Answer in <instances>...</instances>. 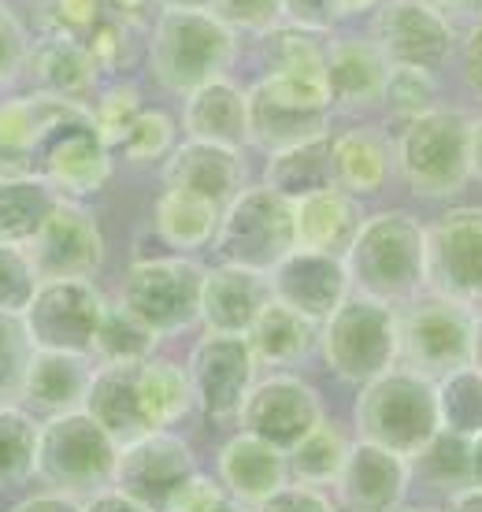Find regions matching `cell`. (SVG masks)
I'll return each instance as SVG.
<instances>
[{
    "instance_id": "2",
    "label": "cell",
    "mask_w": 482,
    "mask_h": 512,
    "mask_svg": "<svg viewBox=\"0 0 482 512\" xmlns=\"http://www.w3.org/2000/svg\"><path fill=\"white\" fill-rule=\"evenodd\" d=\"M241 56V38L212 12H167L160 8L145 38V60L156 86L190 97L204 82L227 78Z\"/></svg>"
},
{
    "instance_id": "47",
    "label": "cell",
    "mask_w": 482,
    "mask_h": 512,
    "mask_svg": "<svg viewBox=\"0 0 482 512\" xmlns=\"http://www.w3.org/2000/svg\"><path fill=\"white\" fill-rule=\"evenodd\" d=\"M208 12L238 38H267L279 26H286L282 0H212Z\"/></svg>"
},
{
    "instance_id": "37",
    "label": "cell",
    "mask_w": 482,
    "mask_h": 512,
    "mask_svg": "<svg viewBox=\"0 0 482 512\" xmlns=\"http://www.w3.org/2000/svg\"><path fill=\"white\" fill-rule=\"evenodd\" d=\"M438 423L445 435L475 438L482 431V364H468L434 383Z\"/></svg>"
},
{
    "instance_id": "6",
    "label": "cell",
    "mask_w": 482,
    "mask_h": 512,
    "mask_svg": "<svg viewBox=\"0 0 482 512\" xmlns=\"http://www.w3.org/2000/svg\"><path fill=\"white\" fill-rule=\"evenodd\" d=\"M471 119L460 108H434L427 116L397 123L394 171L419 197H453L471 182Z\"/></svg>"
},
{
    "instance_id": "57",
    "label": "cell",
    "mask_w": 482,
    "mask_h": 512,
    "mask_svg": "<svg viewBox=\"0 0 482 512\" xmlns=\"http://www.w3.org/2000/svg\"><path fill=\"white\" fill-rule=\"evenodd\" d=\"M427 4H434L442 15H449L453 23L457 19H475V15L482 12V0H427Z\"/></svg>"
},
{
    "instance_id": "3",
    "label": "cell",
    "mask_w": 482,
    "mask_h": 512,
    "mask_svg": "<svg viewBox=\"0 0 482 512\" xmlns=\"http://www.w3.org/2000/svg\"><path fill=\"white\" fill-rule=\"evenodd\" d=\"M482 316L475 305L442 294H419L397 305V360L401 368L442 379L479 360Z\"/></svg>"
},
{
    "instance_id": "60",
    "label": "cell",
    "mask_w": 482,
    "mask_h": 512,
    "mask_svg": "<svg viewBox=\"0 0 482 512\" xmlns=\"http://www.w3.org/2000/svg\"><path fill=\"white\" fill-rule=\"evenodd\" d=\"M445 512H482V487L457 490V494L449 498V505H445Z\"/></svg>"
},
{
    "instance_id": "41",
    "label": "cell",
    "mask_w": 482,
    "mask_h": 512,
    "mask_svg": "<svg viewBox=\"0 0 482 512\" xmlns=\"http://www.w3.org/2000/svg\"><path fill=\"white\" fill-rule=\"evenodd\" d=\"M38 427L34 412L23 405H0V487H15L34 475Z\"/></svg>"
},
{
    "instance_id": "48",
    "label": "cell",
    "mask_w": 482,
    "mask_h": 512,
    "mask_svg": "<svg viewBox=\"0 0 482 512\" xmlns=\"http://www.w3.org/2000/svg\"><path fill=\"white\" fill-rule=\"evenodd\" d=\"M108 12V0H41L38 34H67L86 41Z\"/></svg>"
},
{
    "instance_id": "58",
    "label": "cell",
    "mask_w": 482,
    "mask_h": 512,
    "mask_svg": "<svg viewBox=\"0 0 482 512\" xmlns=\"http://www.w3.org/2000/svg\"><path fill=\"white\" fill-rule=\"evenodd\" d=\"M464 464H468V487H482V431L475 438H468Z\"/></svg>"
},
{
    "instance_id": "61",
    "label": "cell",
    "mask_w": 482,
    "mask_h": 512,
    "mask_svg": "<svg viewBox=\"0 0 482 512\" xmlns=\"http://www.w3.org/2000/svg\"><path fill=\"white\" fill-rule=\"evenodd\" d=\"M212 0H156V8H167V12H208Z\"/></svg>"
},
{
    "instance_id": "64",
    "label": "cell",
    "mask_w": 482,
    "mask_h": 512,
    "mask_svg": "<svg viewBox=\"0 0 482 512\" xmlns=\"http://www.w3.org/2000/svg\"><path fill=\"white\" fill-rule=\"evenodd\" d=\"M397 512H434V509H397Z\"/></svg>"
},
{
    "instance_id": "12",
    "label": "cell",
    "mask_w": 482,
    "mask_h": 512,
    "mask_svg": "<svg viewBox=\"0 0 482 512\" xmlns=\"http://www.w3.org/2000/svg\"><path fill=\"white\" fill-rule=\"evenodd\" d=\"M368 38L390 64L438 71L460 49L457 23L427 0H382L368 19Z\"/></svg>"
},
{
    "instance_id": "39",
    "label": "cell",
    "mask_w": 482,
    "mask_h": 512,
    "mask_svg": "<svg viewBox=\"0 0 482 512\" xmlns=\"http://www.w3.org/2000/svg\"><path fill=\"white\" fill-rule=\"evenodd\" d=\"M345 453H349V438H345L330 420H323L301 446H293L290 453H286V468H290L293 479H297L301 487L323 490L338 483Z\"/></svg>"
},
{
    "instance_id": "55",
    "label": "cell",
    "mask_w": 482,
    "mask_h": 512,
    "mask_svg": "<svg viewBox=\"0 0 482 512\" xmlns=\"http://www.w3.org/2000/svg\"><path fill=\"white\" fill-rule=\"evenodd\" d=\"M8 512H82V501L71 498V494H60V490H41V494L15 501Z\"/></svg>"
},
{
    "instance_id": "52",
    "label": "cell",
    "mask_w": 482,
    "mask_h": 512,
    "mask_svg": "<svg viewBox=\"0 0 482 512\" xmlns=\"http://www.w3.org/2000/svg\"><path fill=\"white\" fill-rule=\"evenodd\" d=\"M253 512H334V501L316 487L301 483H282L271 498H264Z\"/></svg>"
},
{
    "instance_id": "31",
    "label": "cell",
    "mask_w": 482,
    "mask_h": 512,
    "mask_svg": "<svg viewBox=\"0 0 482 512\" xmlns=\"http://www.w3.org/2000/svg\"><path fill=\"white\" fill-rule=\"evenodd\" d=\"M219 479L223 490L241 505H260L286 483V453L264 446L249 435H234L219 449Z\"/></svg>"
},
{
    "instance_id": "13",
    "label": "cell",
    "mask_w": 482,
    "mask_h": 512,
    "mask_svg": "<svg viewBox=\"0 0 482 512\" xmlns=\"http://www.w3.org/2000/svg\"><path fill=\"white\" fill-rule=\"evenodd\" d=\"M238 420H241V435L256 438V442L279 449V453H290L327 416H323L319 394L305 379L279 372L256 379L249 397H245V405H241Z\"/></svg>"
},
{
    "instance_id": "63",
    "label": "cell",
    "mask_w": 482,
    "mask_h": 512,
    "mask_svg": "<svg viewBox=\"0 0 482 512\" xmlns=\"http://www.w3.org/2000/svg\"><path fill=\"white\" fill-rule=\"evenodd\" d=\"M212 512H249V509H245V505H241V501H234V498H223V501H219V505H216V509H212Z\"/></svg>"
},
{
    "instance_id": "27",
    "label": "cell",
    "mask_w": 482,
    "mask_h": 512,
    "mask_svg": "<svg viewBox=\"0 0 482 512\" xmlns=\"http://www.w3.org/2000/svg\"><path fill=\"white\" fill-rule=\"evenodd\" d=\"M364 223L360 201L338 186H323L293 201V245L312 253L345 256Z\"/></svg>"
},
{
    "instance_id": "51",
    "label": "cell",
    "mask_w": 482,
    "mask_h": 512,
    "mask_svg": "<svg viewBox=\"0 0 482 512\" xmlns=\"http://www.w3.org/2000/svg\"><path fill=\"white\" fill-rule=\"evenodd\" d=\"M282 12H286V26H297L319 38L334 34V26L345 19L338 0H282Z\"/></svg>"
},
{
    "instance_id": "17",
    "label": "cell",
    "mask_w": 482,
    "mask_h": 512,
    "mask_svg": "<svg viewBox=\"0 0 482 512\" xmlns=\"http://www.w3.org/2000/svg\"><path fill=\"white\" fill-rule=\"evenodd\" d=\"M193 475H197V464L190 446L171 431H156L130 446H119L112 487L141 501L149 512H167V505Z\"/></svg>"
},
{
    "instance_id": "24",
    "label": "cell",
    "mask_w": 482,
    "mask_h": 512,
    "mask_svg": "<svg viewBox=\"0 0 482 512\" xmlns=\"http://www.w3.org/2000/svg\"><path fill=\"white\" fill-rule=\"evenodd\" d=\"M141 364H93V379L82 401V412L101 423L119 446L156 435L141 401Z\"/></svg>"
},
{
    "instance_id": "56",
    "label": "cell",
    "mask_w": 482,
    "mask_h": 512,
    "mask_svg": "<svg viewBox=\"0 0 482 512\" xmlns=\"http://www.w3.org/2000/svg\"><path fill=\"white\" fill-rule=\"evenodd\" d=\"M82 512H149L141 501L127 498L123 490H115V487H104L97 490V494H89L86 501H82Z\"/></svg>"
},
{
    "instance_id": "62",
    "label": "cell",
    "mask_w": 482,
    "mask_h": 512,
    "mask_svg": "<svg viewBox=\"0 0 482 512\" xmlns=\"http://www.w3.org/2000/svg\"><path fill=\"white\" fill-rule=\"evenodd\" d=\"M338 4H342V15L349 19V15H371L382 0H338Z\"/></svg>"
},
{
    "instance_id": "16",
    "label": "cell",
    "mask_w": 482,
    "mask_h": 512,
    "mask_svg": "<svg viewBox=\"0 0 482 512\" xmlns=\"http://www.w3.org/2000/svg\"><path fill=\"white\" fill-rule=\"evenodd\" d=\"M26 256L41 282L49 279H97L104 268V234L86 201H67L52 208L41 231L26 242Z\"/></svg>"
},
{
    "instance_id": "9",
    "label": "cell",
    "mask_w": 482,
    "mask_h": 512,
    "mask_svg": "<svg viewBox=\"0 0 482 512\" xmlns=\"http://www.w3.org/2000/svg\"><path fill=\"white\" fill-rule=\"evenodd\" d=\"M319 349L342 383L368 386L397 364V308L349 294L319 323Z\"/></svg>"
},
{
    "instance_id": "49",
    "label": "cell",
    "mask_w": 482,
    "mask_h": 512,
    "mask_svg": "<svg viewBox=\"0 0 482 512\" xmlns=\"http://www.w3.org/2000/svg\"><path fill=\"white\" fill-rule=\"evenodd\" d=\"M38 282H41L38 271H34L23 245L0 242V312L23 316V308L30 305Z\"/></svg>"
},
{
    "instance_id": "25",
    "label": "cell",
    "mask_w": 482,
    "mask_h": 512,
    "mask_svg": "<svg viewBox=\"0 0 482 512\" xmlns=\"http://www.w3.org/2000/svg\"><path fill=\"white\" fill-rule=\"evenodd\" d=\"M271 301L264 271L238 268V264H216L204 271L201 290V323L212 334H249L256 316Z\"/></svg>"
},
{
    "instance_id": "19",
    "label": "cell",
    "mask_w": 482,
    "mask_h": 512,
    "mask_svg": "<svg viewBox=\"0 0 482 512\" xmlns=\"http://www.w3.org/2000/svg\"><path fill=\"white\" fill-rule=\"evenodd\" d=\"M78 116H86L82 104L56 101L38 90L4 97L0 101V179L38 175L41 145Z\"/></svg>"
},
{
    "instance_id": "29",
    "label": "cell",
    "mask_w": 482,
    "mask_h": 512,
    "mask_svg": "<svg viewBox=\"0 0 482 512\" xmlns=\"http://www.w3.org/2000/svg\"><path fill=\"white\" fill-rule=\"evenodd\" d=\"M89 379H93V357L34 349V357L26 364L19 401H23L26 412H45V416L75 412L86 401Z\"/></svg>"
},
{
    "instance_id": "5",
    "label": "cell",
    "mask_w": 482,
    "mask_h": 512,
    "mask_svg": "<svg viewBox=\"0 0 482 512\" xmlns=\"http://www.w3.org/2000/svg\"><path fill=\"white\" fill-rule=\"evenodd\" d=\"M356 431H360V442H371L412 461L442 431L434 379H423L401 364L371 379L356 401Z\"/></svg>"
},
{
    "instance_id": "46",
    "label": "cell",
    "mask_w": 482,
    "mask_h": 512,
    "mask_svg": "<svg viewBox=\"0 0 482 512\" xmlns=\"http://www.w3.org/2000/svg\"><path fill=\"white\" fill-rule=\"evenodd\" d=\"M30 357H34V342L23 320L0 312V405H19Z\"/></svg>"
},
{
    "instance_id": "32",
    "label": "cell",
    "mask_w": 482,
    "mask_h": 512,
    "mask_svg": "<svg viewBox=\"0 0 482 512\" xmlns=\"http://www.w3.org/2000/svg\"><path fill=\"white\" fill-rule=\"evenodd\" d=\"M245 342L253 349L256 364H271V368H290L319 346V323L305 320L301 312L279 305L275 297L264 305V312L256 316L249 327Z\"/></svg>"
},
{
    "instance_id": "33",
    "label": "cell",
    "mask_w": 482,
    "mask_h": 512,
    "mask_svg": "<svg viewBox=\"0 0 482 512\" xmlns=\"http://www.w3.org/2000/svg\"><path fill=\"white\" fill-rule=\"evenodd\" d=\"M219 216H223V208L208 205L193 193L164 190L153 205V231L167 245V253L186 256L216 242Z\"/></svg>"
},
{
    "instance_id": "45",
    "label": "cell",
    "mask_w": 482,
    "mask_h": 512,
    "mask_svg": "<svg viewBox=\"0 0 482 512\" xmlns=\"http://www.w3.org/2000/svg\"><path fill=\"white\" fill-rule=\"evenodd\" d=\"M464 449H468V438H453L438 431L434 442L427 449H419L416 457L408 461L412 472L423 475L427 487H442V490H464L468 487V464H464Z\"/></svg>"
},
{
    "instance_id": "40",
    "label": "cell",
    "mask_w": 482,
    "mask_h": 512,
    "mask_svg": "<svg viewBox=\"0 0 482 512\" xmlns=\"http://www.w3.org/2000/svg\"><path fill=\"white\" fill-rule=\"evenodd\" d=\"M145 38H149V26L134 23L115 8H108L97 30L86 38V49L97 60L101 75H123L145 56Z\"/></svg>"
},
{
    "instance_id": "26",
    "label": "cell",
    "mask_w": 482,
    "mask_h": 512,
    "mask_svg": "<svg viewBox=\"0 0 482 512\" xmlns=\"http://www.w3.org/2000/svg\"><path fill=\"white\" fill-rule=\"evenodd\" d=\"M323 75L330 108H371L382 101L390 60L371 38H327Z\"/></svg>"
},
{
    "instance_id": "4",
    "label": "cell",
    "mask_w": 482,
    "mask_h": 512,
    "mask_svg": "<svg viewBox=\"0 0 482 512\" xmlns=\"http://www.w3.org/2000/svg\"><path fill=\"white\" fill-rule=\"evenodd\" d=\"M249 145L279 153L330 134V90L323 67L264 71L249 86Z\"/></svg>"
},
{
    "instance_id": "20",
    "label": "cell",
    "mask_w": 482,
    "mask_h": 512,
    "mask_svg": "<svg viewBox=\"0 0 482 512\" xmlns=\"http://www.w3.org/2000/svg\"><path fill=\"white\" fill-rule=\"evenodd\" d=\"M267 286H271V297L279 305L301 312L312 323H323L345 297L353 294L342 256L312 253V249H297V245L267 271Z\"/></svg>"
},
{
    "instance_id": "23",
    "label": "cell",
    "mask_w": 482,
    "mask_h": 512,
    "mask_svg": "<svg viewBox=\"0 0 482 512\" xmlns=\"http://www.w3.org/2000/svg\"><path fill=\"white\" fill-rule=\"evenodd\" d=\"M26 78L38 93H49L56 101L82 104L93 101L101 90V67L89 56L86 41L67 34H34L30 56H26Z\"/></svg>"
},
{
    "instance_id": "53",
    "label": "cell",
    "mask_w": 482,
    "mask_h": 512,
    "mask_svg": "<svg viewBox=\"0 0 482 512\" xmlns=\"http://www.w3.org/2000/svg\"><path fill=\"white\" fill-rule=\"evenodd\" d=\"M223 498H227V490L219 487L216 479H208V475L197 472L186 487L178 490L175 501L167 505V512H212Z\"/></svg>"
},
{
    "instance_id": "42",
    "label": "cell",
    "mask_w": 482,
    "mask_h": 512,
    "mask_svg": "<svg viewBox=\"0 0 482 512\" xmlns=\"http://www.w3.org/2000/svg\"><path fill=\"white\" fill-rule=\"evenodd\" d=\"M379 104L397 119V123L427 116V112H434V108H442V86H438V75L427 71V67L390 64V75H386Z\"/></svg>"
},
{
    "instance_id": "50",
    "label": "cell",
    "mask_w": 482,
    "mask_h": 512,
    "mask_svg": "<svg viewBox=\"0 0 482 512\" xmlns=\"http://www.w3.org/2000/svg\"><path fill=\"white\" fill-rule=\"evenodd\" d=\"M30 30L19 15L0 0V90L15 86L26 75V56H30Z\"/></svg>"
},
{
    "instance_id": "1",
    "label": "cell",
    "mask_w": 482,
    "mask_h": 512,
    "mask_svg": "<svg viewBox=\"0 0 482 512\" xmlns=\"http://www.w3.org/2000/svg\"><path fill=\"white\" fill-rule=\"evenodd\" d=\"M342 264L353 294L405 305L427 290V223L405 208L364 216Z\"/></svg>"
},
{
    "instance_id": "30",
    "label": "cell",
    "mask_w": 482,
    "mask_h": 512,
    "mask_svg": "<svg viewBox=\"0 0 482 512\" xmlns=\"http://www.w3.org/2000/svg\"><path fill=\"white\" fill-rule=\"evenodd\" d=\"M394 171V141L379 127H349L330 134V182L349 197L382 190Z\"/></svg>"
},
{
    "instance_id": "10",
    "label": "cell",
    "mask_w": 482,
    "mask_h": 512,
    "mask_svg": "<svg viewBox=\"0 0 482 512\" xmlns=\"http://www.w3.org/2000/svg\"><path fill=\"white\" fill-rule=\"evenodd\" d=\"M212 249L223 264L271 271L293 249V201L264 182L245 190L223 208Z\"/></svg>"
},
{
    "instance_id": "8",
    "label": "cell",
    "mask_w": 482,
    "mask_h": 512,
    "mask_svg": "<svg viewBox=\"0 0 482 512\" xmlns=\"http://www.w3.org/2000/svg\"><path fill=\"white\" fill-rule=\"evenodd\" d=\"M115 461H119V442H115L89 412H60L45 416L38 427V457L34 475L49 490L60 494H97L112 487Z\"/></svg>"
},
{
    "instance_id": "35",
    "label": "cell",
    "mask_w": 482,
    "mask_h": 512,
    "mask_svg": "<svg viewBox=\"0 0 482 512\" xmlns=\"http://www.w3.org/2000/svg\"><path fill=\"white\" fill-rule=\"evenodd\" d=\"M264 186L279 190L290 201H297V197H305L312 190H323V186H334L330 182V134L305 141V145L279 149V153H267Z\"/></svg>"
},
{
    "instance_id": "43",
    "label": "cell",
    "mask_w": 482,
    "mask_h": 512,
    "mask_svg": "<svg viewBox=\"0 0 482 512\" xmlns=\"http://www.w3.org/2000/svg\"><path fill=\"white\" fill-rule=\"evenodd\" d=\"M86 112H89V127L97 130V134L115 149L119 141L127 138V130L134 127V119L145 112V97H141V90L134 82L115 78L112 86L97 90L93 104H86Z\"/></svg>"
},
{
    "instance_id": "59",
    "label": "cell",
    "mask_w": 482,
    "mask_h": 512,
    "mask_svg": "<svg viewBox=\"0 0 482 512\" xmlns=\"http://www.w3.org/2000/svg\"><path fill=\"white\" fill-rule=\"evenodd\" d=\"M468 156H471V179L482 182V116L471 119L468 130Z\"/></svg>"
},
{
    "instance_id": "22",
    "label": "cell",
    "mask_w": 482,
    "mask_h": 512,
    "mask_svg": "<svg viewBox=\"0 0 482 512\" xmlns=\"http://www.w3.org/2000/svg\"><path fill=\"white\" fill-rule=\"evenodd\" d=\"M408 468L405 457H397L390 449H379L371 442H349L342 475H338V501L349 512H397L405 501Z\"/></svg>"
},
{
    "instance_id": "54",
    "label": "cell",
    "mask_w": 482,
    "mask_h": 512,
    "mask_svg": "<svg viewBox=\"0 0 482 512\" xmlns=\"http://www.w3.org/2000/svg\"><path fill=\"white\" fill-rule=\"evenodd\" d=\"M460 71H464V82L468 90L482 101V12L471 19L468 34H460Z\"/></svg>"
},
{
    "instance_id": "14",
    "label": "cell",
    "mask_w": 482,
    "mask_h": 512,
    "mask_svg": "<svg viewBox=\"0 0 482 512\" xmlns=\"http://www.w3.org/2000/svg\"><path fill=\"white\" fill-rule=\"evenodd\" d=\"M427 290L482 301V205H457L427 223Z\"/></svg>"
},
{
    "instance_id": "38",
    "label": "cell",
    "mask_w": 482,
    "mask_h": 512,
    "mask_svg": "<svg viewBox=\"0 0 482 512\" xmlns=\"http://www.w3.org/2000/svg\"><path fill=\"white\" fill-rule=\"evenodd\" d=\"M156 346L160 338L145 323L134 320L127 308L115 301L104 305V316L93 334V357L101 364H141L156 357Z\"/></svg>"
},
{
    "instance_id": "34",
    "label": "cell",
    "mask_w": 482,
    "mask_h": 512,
    "mask_svg": "<svg viewBox=\"0 0 482 512\" xmlns=\"http://www.w3.org/2000/svg\"><path fill=\"white\" fill-rule=\"evenodd\" d=\"M60 205V193L41 175H12L0 179V242L23 245L41 231V223Z\"/></svg>"
},
{
    "instance_id": "11",
    "label": "cell",
    "mask_w": 482,
    "mask_h": 512,
    "mask_svg": "<svg viewBox=\"0 0 482 512\" xmlns=\"http://www.w3.org/2000/svg\"><path fill=\"white\" fill-rule=\"evenodd\" d=\"M104 294L93 279H49L23 308V327L34 349L93 357V334L104 316Z\"/></svg>"
},
{
    "instance_id": "28",
    "label": "cell",
    "mask_w": 482,
    "mask_h": 512,
    "mask_svg": "<svg viewBox=\"0 0 482 512\" xmlns=\"http://www.w3.org/2000/svg\"><path fill=\"white\" fill-rule=\"evenodd\" d=\"M182 130L193 141L245 149L249 145V93L234 78H216L193 90L182 104Z\"/></svg>"
},
{
    "instance_id": "21",
    "label": "cell",
    "mask_w": 482,
    "mask_h": 512,
    "mask_svg": "<svg viewBox=\"0 0 482 512\" xmlns=\"http://www.w3.org/2000/svg\"><path fill=\"white\" fill-rule=\"evenodd\" d=\"M249 186V164L241 149L212 141H178L164 160V190H182L208 205L227 208Z\"/></svg>"
},
{
    "instance_id": "36",
    "label": "cell",
    "mask_w": 482,
    "mask_h": 512,
    "mask_svg": "<svg viewBox=\"0 0 482 512\" xmlns=\"http://www.w3.org/2000/svg\"><path fill=\"white\" fill-rule=\"evenodd\" d=\"M141 401H145V416L153 431H167L193 409L190 379L186 368L175 360H145L141 364Z\"/></svg>"
},
{
    "instance_id": "44",
    "label": "cell",
    "mask_w": 482,
    "mask_h": 512,
    "mask_svg": "<svg viewBox=\"0 0 482 512\" xmlns=\"http://www.w3.org/2000/svg\"><path fill=\"white\" fill-rule=\"evenodd\" d=\"M175 119L167 116L164 108H145L138 119H134V127L127 130V138L119 141L115 149L123 153L127 164H164L171 149H175Z\"/></svg>"
},
{
    "instance_id": "15",
    "label": "cell",
    "mask_w": 482,
    "mask_h": 512,
    "mask_svg": "<svg viewBox=\"0 0 482 512\" xmlns=\"http://www.w3.org/2000/svg\"><path fill=\"white\" fill-rule=\"evenodd\" d=\"M256 368L260 364H256L245 334L204 331L201 342L190 349V364H186L193 405L212 420L238 416L256 383Z\"/></svg>"
},
{
    "instance_id": "18",
    "label": "cell",
    "mask_w": 482,
    "mask_h": 512,
    "mask_svg": "<svg viewBox=\"0 0 482 512\" xmlns=\"http://www.w3.org/2000/svg\"><path fill=\"white\" fill-rule=\"evenodd\" d=\"M115 149L89 127L86 116L56 130L38 153V175L67 201H86L112 182Z\"/></svg>"
},
{
    "instance_id": "7",
    "label": "cell",
    "mask_w": 482,
    "mask_h": 512,
    "mask_svg": "<svg viewBox=\"0 0 482 512\" xmlns=\"http://www.w3.org/2000/svg\"><path fill=\"white\" fill-rule=\"evenodd\" d=\"M204 264L193 256L156 253L138 256L127 268L115 305H123L156 338H175L201 323Z\"/></svg>"
}]
</instances>
